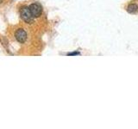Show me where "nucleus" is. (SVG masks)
I'll list each match as a JSON object with an SVG mask.
<instances>
[{
    "instance_id": "1",
    "label": "nucleus",
    "mask_w": 138,
    "mask_h": 129,
    "mask_svg": "<svg viewBox=\"0 0 138 129\" xmlns=\"http://www.w3.org/2000/svg\"><path fill=\"white\" fill-rule=\"evenodd\" d=\"M20 17L26 23H32L34 22V17L32 15L29 7H22L20 10Z\"/></svg>"
},
{
    "instance_id": "2",
    "label": "nucleus",
    "mask_w": 138,
    "mask_h": 129,
    "mask_svg": "<svg viewBox=\"0 0 138 129\" xmlns=\"http://www.w3.org/2000/svg\"><path fill=\"white\" fill-rule=\"evenodd\" d=\"M29 10L31 12L34 18L39 17L42 14V7L39 4H31L29 6Z\"/></svg>"
},
{
    "instance_id": "3",
    "label": "nucleus",
    "mask_w": 138,
    "mask_h": 129,
    "mask_svg": "<svg viewBox=\"0 0 138 129\" xmlns=\"http://www.w3.org/2000/svg\"><path fill=\"white\" fill-rule=\"evenodd\" d=\"M15 38L19 43H24L27 40V33L24 28H18L15 33Z\"/></svg>"
},
{
    "instance_id": "4",
    "label": "nucleus",
    "mask_w": 138,
    "mask_h": 129,
    "mask_svg": "<svg viewBox=\"0 0 138 129\" xmlns=\"http://www.w3.org/2000/svg\"><path fill=\"white\" fill-rule=\"evenodd\" d=\"M127 10H128V12H129V13H135V12H136L137 10H138L137 4H129V6H128V8H127Z\"/></svg>"
},
{
    "instance_id": "5",
    "label": "nucleus",
    "mask_w": 138,
    "mask_h": 129,
    "mask_svg": "<svg viewBox=\"0 0 138 129\" xmlns=\"http://www.w3.org/2000/svg\"><path fill=\"white\" fill-rule=\"evenodd\" d=\"M79 54H80V53H79V52H73V53H68L67 55L73 56V55H79Z\"/></svg>"
}]
</instances>
